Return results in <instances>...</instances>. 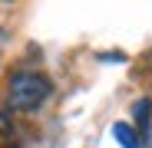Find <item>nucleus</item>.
<instances>
[{
	"mask_svg": "<svg viewBox=\"0 0 152 148\" xmlns=\"http://www.w3.org/2000/svg\"><path fill=\"white\" fill-rule=\"evenodd\" d=\"M46 95H50V79L40 76V72H17V76L10 79L7 99H10V109H17V112L37 109Z\"/></svg>",
	"mask_w": 152,
	"mask_h": 148,
	"instance_id": "f257e3e1",
	"label": "nucleus"
},
{
	"mask_svg": "<svg viewBox=\"0 0 152 148\" xmlns=\"http://www.w3.org/2000/svg\"><path fill=\"white\" fill-rule=\"evenodd\" d=\"M113 138L122 148H139V135H136V129L129 125V122H116V125H113Z\"/></svg>",
	"mask_w": 152,
	"mask_h": 148,
	"instance_id": "f03ea898",
	"label": "nucleus"
},
{
	"mask_svg": "<svg viewBox=\"0 0 152 148\" xmlns=\"http://www.w3.org/2000/svg\"><path fill=\"white\" fill-rule=\"evenodd\" d=\"M149 112H152V102H149V99H139V102L132 105V115H136V122H139L142 129H149Z\"/></svg>",
	"mask_w": 152,
	"mask_h": 148,
	"instance_id": "7ed1b4c3",
	"label": "nucleus"
}]
</instances>
